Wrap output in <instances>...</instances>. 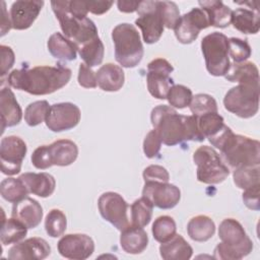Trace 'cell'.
I'll return each instance as SVG.
<instances>
[{"label": "cell", "mask_w": 260, "mask_h": 260, "mask_svg": "<svg viewBox=\"0 0 260 260\" xmlns=\"http://www.w3.org/2000/svg\"><path fill=\"white\" fill-rule=\"evenodd\" d=\"M10 28H12L10 15L6 10V5L4 1H1V37L5 36Z\"/></svg>", "instance_id": "f5cc1de1"}, {"label": "cell", "mask_w": 260, "mask_h": 260, "mask_svg": "<svg viewBox=\"0 0 260 260\" xmlns=\"http://www.w3.org/2000/svg\"><path fill=\"white\" fill-rule=\"evenodd\" d=\"M142 196L160 209L174 208L181 199L180 189L168 182H144Z\"/></svg>", "instance_id": "9a60e30c"}, {"label": "cell", "mask_w": 260, "mask_h": 260, "mask_svg": "<svg viewBox=\"0 0 260 260\" xmlns=\"http://www.w3.org/2000/svg\"><path fill=\"white\" fill-rule=\"evenodd\" d=\"M96 74V83L105 91H118L125 81V74L119 65L107 63L100 67Z\"/></svg>", "instance_id": "cb8c5ba5"}, {"label": "cell", "mask_w": 260, "mask_h": 260, "mask_svg": "<svg viewBox=\"0 0 260 260\" xmlns=\"http://www.w3.org/2000/svg\"><path fill=\"white\" fill-rule=\"evenodd\" d=\"M47 47L50 54L56 59L63 61H72L76 59V45L60 32H54L50 36L47 42Z\"/></svg>", "instance_id": "f1b7e54d"}, {"label": "cell", "mask_w": 260, "mask_h": 260, "mask_svg": "<svg viewBox=\"0 0 260 260\" xmlns=\"http://www.w3.org/2000/svg\"><path fill=\"white\" fill-rule=\"evenodd\" d=\"M174 71L172 64L164 59L156 58L148 63L146 83L149 93L158 100L167 99L170 88L174 85L171 73Z\"/></svg>", "instance_id": "8fae6325"}, {"label": "cell", "mask_w": 260, "mask_h": 260, "mask_svg": "<svg viewBox=\"0 0 260 260\" xmlns=\"http://www.w3.org/2000/svg\"><path fill=\"white\" fill-rule=\"evenodd\" d=\"M144 182L157 181V182H169L170 174L166 168L158 165H150L143 171Z\"/></svg>", "instance_id": "7dc6e473"}, {"label": "cell", "mask_w": 260, "mask_h": 260, "mask_svg": "<svg viewBox=\"0 0 260 260\" xmlns=\"http://www.w3.org/2000/svg\"><path fill=\"white\" fill-rule=\"evenodd\" d=\"M192 98V90L183 84H174L167 95V100L171 107L176 109H184L188 107Z\"/></svg>", "instance_id": "b9f144b4"}, {"label": "cell", "mask_w": 260, "mask_h": 260, "mask_svg": "<svg viewBox=\"0 0 260 260\" xmlns=\"http://www.w3.org/2000/svg\"><path fill=\"white\" fill-rule=\"evenodd\" d=\"M50 105L47 101H36L30 103L24 111V120L30 127H35L46 121L50 111Z\"/></svg>", "instance_id": "ab89813d"}, {"label": "cell", "mask_w": 260, "mask_h": 260, "mask_svg": "<svg viewBox=\"0 0 260 260\" xmlns=\"http://www.w3.org/2000/svg\"><path fill=\"white\" fill-rule=\"evenodd\" d=\"M0 56H1V70L0 75L3 77L8 73V71L12 68L15 62V55L13 50L5 45L0 46Z\"/></svg>", "instance_id": "681fc988"}, {"label": "cell", "mask_w": 260, "mask_h": 260, "mask_svg": "<svg viewBox=\"0 0 260 260\" xmlns=\"http://www.w3.org/2000/svg\"><path fill=\"white\" fill-rule=\"evenodd\" d=\"M19 178L28 192L39 197H49L55 191L56 181L49 173H24Z\"/></svg>", "instance_id": "7402d4cb"}, {"label": "cell", "mask_w": 260, "mask_h": 260, "mask_svg": "<svg viewBox=\"0 0 260 260\" xmlns=\"http://www.w3.org/2000/svg\"><path fill=\"white\" fill-rule=\"evenodd\" d=\"M0 193L4 200L15 203L27 197L29 192L20 178H6L0 184Z\"/></svg>", "instance_id": "836d02e7"}, {"label": "cell", "mask_w": 260, "mask_h": 260, "mask_svg": "<svg viewBox=\"0 0 260 260\" xmlns=\"http://www.w3.org/2000/svg\"><path fill=\"white\" fill-rule=\"evenodd\" d=\"M259 171V166L235 169L233 173L234 183L238 188L243 190L260 185Z\"/></svg>", "instance_id": "8d00e7d4"}, {"label": "cell", "mask_w": 260, "mask_h": 260, "mask_svg": "<svg viewBox=\"0 0 260 260\" xmlns=\"http://www.w3.org/2000/svg\"><path fill=\"white\" fill-rule=\"evenodd\" d=\"M57 249L64 258L85 260L94 252V242L85 234H68L58 241Z\"/></svg>", "instance_id": "e0dca14e"}, {"label": "cell", "mask_w": 260, "mask_h": 260, "mask_svg": "<svg viewBox=\"0 0 260 260\" xmlns=\"http://www.w3.org/2000/svg\"><path fill=\"white\" fill-rule=\"evenodd\" d=\"M77 80L78 84L84 88H94L98 85L96 74L92 71L91 67L84 63L79 64Z\"/></svg>", "instance_id": "c3c4849f"}, {"label": "cell", "mask_w": 260, "mask_h": 260, "mask_svg": "<svg viewBox=\"0 0 260 260\" xmlns=\"http://www.w3.org/2000/svg\"><path fill=\"white\" fill-rule=\"evenodd\" d=\"M221 240L213 251V258L220 260H240L253 250V242L243 225L235 218H224L218 228Z\"/></svg>", "instance_id": "277c9868"}, {"label": "cell", "mask_w": 260, "mask_h": 260, "mask_svg": "<svg viewBox=\"0 0 260 260\" xmlns=\"http://www.w3.org/2000/svg\"><path fill=\"white\" fill-rule=\"evenodd\" d=\"M27 147L18 136L10 135L2 138L0 142L1 171L4 175L13 176L20 172Z\"/></svg>", "instance_id": "4fadbf2b"}, {"label": "cell", "mask_w": 260, "mask_h": 260, "mask_svg": "<svg viewBox=\"0 0 260 260\" xmlns=\"http://www.w3.org/2000/svg\"><path fill=\"white\" fill-rule=\"evenodd\" d=\"M27 234V226L20 220L11 216V218L3 219L1 226L0 240L3 246L16 244L22 241Z\"/></svg>", "instance_id": "1f68e13d"}, {"label": "cell", "mask_w": 260, "mask_h": 260, "mask_svg": "<svg viewBox=\"0 0 260 260\" xmlns=\"http://www.w3.org/2000/svg\"><path fill=\"white\" fill-rule=\"evenodd\" d=\"M98 207L102 217L117 230L123 231L130 224L128 218L129 205L119 193H103L98 200Z\"/></svg>", "instance_id": "7c38bea8"}, {"label": "cell", "mask_w": 260, "mask_h": 260, "mask_svg": "<svg viewBox=\"0 0 260 260\" xmlns=\"http://www.w3.org/2000/svg\"><path fill=\"white\" fill-rule=\"evenodd\" d=\"M80 118L79 108L75 104L66 102L52 105L45 122L51 131L62 132L76 127Z\"/></svg>", "instance_id": "2e32d148"}, {"label": "cell", "mask_w": 260, "mask_h": 260, "mask_svg": "<svg viewBox=\"0 0 260 260\" xmlns=\"http://www.w3.org/2000/svg\"><path fill=\"white\" fill-rule=\"evenodd\" d=\"M252 50L247 41L239 38L229 39V57H231L235 63L245 62L250 58Z\"/></svg>", "instance_id": "7bdbcfd3"}, {"label": "cell", "mask_w": 260, "mask_h": 260, "mask_svg": "<svg viewBox=\"0 0 260 260\" xmlns=\"http://www.w3.org/2000/svg\"><path fill=\"white\" fill-rule=\"evenodd\" d=\"M208 26L210 24L206 13L201 8H193L180 16L174 31L181 44H191L198 38L199 32Z\"/></svg>", "instance_id": "5bb4252c"}, {"label": "cell", "mask_w": 260, "mask_h": 260, "mask_svg": "<svg viewBox=\"0 0 260 260\" xmlns=\"http://www.w3.org/2000/svg\"><path fill=\"white\" fill-rule=\"evenodd\" d=\"M71 75V70L59 63L56 66L14 69L9 73L7 81L13 88L34 95H45L65 86Z\"/></svg>", "instance_id": "6da1fadb"}, {"label": "cell", "mask_w": 260, "mask_h": 260, "mask_svg": "<svg viewBox=\"0 0 260 260\" xmlns=\"http://www.w3.org/2000/svg\"><path fill=\"white\" fill-rule=\"evenodd\" d=\"M67 226V219L65 213L60 209H52L46 216L45 230L46 233L52 238H58L62 236Z\"/></svg>", "instance_id": "f35d334b"}, {"label": "cell", "mask_w": 260, "mask_h": 260, "mask_svg": "<svg viewBox=\"0 0 260 260\" xmlns=\"http://www.w3.org/2000/svg\"><path fill=\"white\" fill-rule=\"evenodd\" d=\"M161 139L157 132L153 129L149 131L143 140V152L148 158L155 157L161 147Z\"/></svg>", "instance_id": "f6af8a7d"}, {"label": "cell", "mask_w": 260, "mask_h": 260, "mask_svg": "<svg viewBox=\"0 0 260 260\" xmlns=\"http://www.w3.org/2000/svg\"><path fill=\"white\" fill-rule=\"evenodd\" d=\"M208 140L219 149L222 159L233 170L256 167L260 164V142L244 135L235 134L226 125Z\"/></svg>", "instance_id": "3957f363"}, {"label": "cell", "mask_w": 260, "mask_h": 260, "mask_svg": "<svg viewBox=\"0 0 260 260\" xmlns=\"http://www.w3.org/2000/svg\"><path fill=\"white\" fill-rule=\"evenodd\" d=\"M158 8L162 16L165 27L174 29L181 16L177 4L172 1H158Z\"/></svg>", "instance_id": "ee69618b"}, {"label": "cell", "mask_w": 260, "mask_h": 260, "mask_svg": "<svg viewBox=\"0 0 260 260\" xmlns=\"http://www.w3.org/2000/svg\"><path fill=\"white\" fill-rule=\"evenodd\" d=\"M1 110V134L6 127L18 125L22 118V111L15 99L14 93L9 87H3L0 92Z\"/></svg>", "instance_id": "44dd1931"}, {"label": "cell", "mask_w": 260, "mask_h": 260, "mask_svg": "<svg viewBox=\"0 0 260 260\" xmlns=\"http://www.w3.org/2000/svg\"><path fill=\"white\" fill-rule=\"evenodd\" d=\"M115 59L122 67H136L143 57V46L136 27L130 23H120L112 30Z\"/></svg>", "instance_id": "5b68a950"}, {"label": "cell", "mask_w": 260, "mask_h": 260, "mask_svg": "<svg viewBox=\"0 0 260 260\" xmlns=\"http://www.w3.org/2000/svg\"><path fill=\"white\" fill-rule=\"evenodd\" d=\"M177 225L172 216L160 215L154 219L151 228L152 236L155 241L165 243L176 235Z\"/></svg>", "instance_id": "d590c367"}, {"label": "cell", "mask_w": 260, "mask_h": 260, "mask_svg": "<svg viewBox=\"0 0 260 260\" xmlns=\"http://www.w3.org/2000/svg\"><path fill=\"white\" fill-rule=\"evenodd\" d=\"M140 1H124L120 0L117 2V6L119 11L125 12V13H132L137 10V7L139 5Z\"/></svg>", "instance_id": "db71d44e"}, {"label": "cell", "mask_w": 260, "mask_h": 260, "mask_svg": "<svg viewBox=\"0 0 260 260\" xmlns=\"http://www.w3.org/2000/svg\"><path fill=\"white\" fill-rule=\"evenodd\" d=\"M113 3V1H86V7L88 12L101 15L109 11Z\"/></svg>", "instance_id": "816d5d0a"}, {"label": "cell", "mask_w": 260, "mask_h": 260, "mask_svg": "<svg viewBox=\"0 0 260 260\" xmlns=\"http://www.w3.org/2000/svg\"><path fill=\"white\" fill-rule=\"evenodd\" d=\"M150 121L161 142L168 146H174L188 140H204L198 129L197 118L194 115H179L170 106L159 105L153 108L150 114Z\"/></svg>", "instance_id": "7a4b0ae2"}, {"label": "cell", "mask_w": 260, "mask_h": 260, "mask_svg": "<svg viewBox=\"0 0 260 260\" xmlns=\"http://www.w3.org/2000/svg\"><path fill=\"white\" fill-rule=\"evenodd\" d=\"M192 115L195 117H200L207 113H216L217 104L213 96L207 93H197L195 94L189 105Z\"/></svg>", "instance_id": "60d3db41"}, {"label": "cell", "mask_w": 260, "mask_h": 260, "mask_svg": "<svg viewBox=\"0 0 260 260\" xmlns=\"http://www.w3.org/2000/svg\"><path fill=\"white\" fill-rule=\"evenodd\" d=\"M259 83H238L223 98L224 109L244 119L255 116L259 110Z\"/></svg>", "instance_id": "52a82bcc"}, {"label": "cell", "mask_w": 260, "mask_h": 260, "mask_svg": "<svg viewBox=\"0 0 260 260\" xmlns=\"http://www.w3.org/2000/svg\"><path fill=\"white\" fill-rule=\"evenodd\" d=\"M201 9L206 13L209 24L214 27L224 28L231 24L233 10L218 0L199 1Z\"/></svg>", "instance_id": "484cf974"}, {"label": "cell", "mask_w": 260, "mask_h": 260, "mask_svg": "<svg viewBox=\"0 0 260 260\" xmlns=\"http://www.w3.org/2000/svg\"><path fill=\"white\" fill-rule=\"evenodd\" d=\"M43 214L41 204L30 197H25L13 203L11 211V216L20 220L27 229L37 228L42 221Z\"/></svg>", "instance_id": "ffe728a7"}, {"label": "cell", "mask_w": 260, "mask_h": 260, "mask_svg": "<svg viewBox=\"0 0 260 260\" xmlns=\"http://www.w3.org/2000/svg\"><path fill=\"white\" fill-rule=\"evenodd\" d=\"M259 190H260V185H257V186L248 188L243 192L242 194L243 202L249 209H252V210L260 209Z\"/></svg>", "instance_id": "f907efd6"}, {"label": "cell", "mask_w": 260, "mask_h": 260, "mask_svg": "<svg viewBox=\"0 0 260 260\" xmlns=\"http://www.w3.org/2000/svg\"><path fill=\"white\" fill-rule=\"evenodd\" d=\"M49 152L53 166L67 167L76 160L78 147L70 139H59L49 145Z\"/></svg>", "instance_id": "d4e9b609"}, {"label": "cell", "mask_w": 260, "mask_h": 260, "mask_svg": "<svg viewBox=\"0 0 260 260\" xmlns=\"http://www.w3.org/2000/svg\"><path fill=\"white\" fill-rule=\"evenodd\" d=\"M225 79L238 83H259V71L252 62L233 63L224 75Z\"/></svg>", "instance_id": "4dcf8cb0"}, {"label": "cell", "mask_w": 260, "mask_h": 260, "mask_svg": "<svg viewBox=\"0 0 260 260\" xmlns=\"http://www.w3.org/2000/svg\"><path fill=\"white\" fill-rule=\"evenodd\" d=\"M30 159L32 166L39 170H46L53 166L50 157L49 145H41L37 147L34 150Z\"/></svg>", "instance_id": "bcb514c9"}, {"label": "cell", "mask_w": 260, "mask_h": 260, "mask_svg": "<svg viewBox=\"0 0 260 260\" xmlns=\"http://www.w3.org/2000/svg\"><path fill=\"white\" fill-rule=\"evenodd\" d=\"M231 23L236 29L245 35H255L260 28L259 10L248 8H237L232 12Z\"/></svg>", "instance_id": "4316f807"}, {"label": "cell", "mask_w": 260, "mask_h": 260, "mask_svg": "<svg viewBox=\"0 0 260 260\" xmlns=\"http://www.w3.org/2000/svg\"><path fill=\"white\" fill-rule=\"evenodd\" d=\"M193 160L197 166V180L201 183L219 184L230 175L228 166L210 146L202 145L198 147L193 153Z\"/></svg>", "instance_id": "9c48e42d"}, {"label": "cell", "mask_w": 260, "mask_h": 260, "mask_svg": "<svg viewBox=\"0 0 260 260\" xmlns=\"http://www.w3.org/2000/svg\"><path fill=\"white\" fill-rule=\"evenodd\" d=\"M159 254L164 260H188L192 257L193 249L181 236L175 235L165 243H160Z\"/></svg>", "instance_id": "83f0119b"}, {"label": "cell", "mask_w": 260, "mask_h": 260, "mask_svg": "<svg viewBox=\"0 0 260 260\" xmlns=\"http://www.w3.org/2000/svg\"><path fill=\"white\" fill-rule=\"evenodd\" d=\"M51 253V247L46 240L32 237L12 246L7 254L11 260H43Z\"/></svg>", "instance_id": "ac0fdd59"}, {"label": "cell", "mask_w": 260, "mask_h": 260, "mask_svg": "<svg viewBox=\"0 0 260 260\" xmlns=\"http://www.w3.org/2000/svg\"><path fill=\"white\" fill-rule=\"evenodd\" d=\"M51 6L63 34L76 45L77 49L99 37L98 28L90 18H78L70 13L67 0L52 1Z\"/></svg>", "instance_id": "8992f818"}, {"label": "cell", "mask_w": 260, "mask_h": 260, "mask_svg": "<svg viewBox=\"0 0 260 260\" xmlns=\"http://www.w3.org/2000/svg\"><path fill=\"white\" fill-rule=\"evenodd\" d=\"M197 123L200 133L204 138H209L216 134L224 126L222 116L216 113H207L197 117Z\"/></svg>", "instance_id": "74e56055"}, {"label": "cell", "mask_w": 260, "mask_h": 260, "mask_svg": "<svg viewBox=\"0 0 260 260\" xmlns=\"http://www.w3.org/2000/svg\"><path fill=\"white\" fill-rule=\"evenodd\" d=\"M136 11L139 17L135 20V24L141 29L143 41L146 44L156 43L165 28L158 1H140Z\"/></svg>", "instance_id": "30bf717a"}, {"label": "cell", "mask_w": 260, "mask_h": 260, "mask_svg": "<svg viewBox=\"0 0 260 260\" xmlns=\"http://www.w3.org/2000/svg\"><path fill=\"white\" fill-rule=\"evenodd\" d=\"M187 233L195 242H206L215 233L214 221L207 215H196L187 223Z\"/></svg>", "instance_id": "f546056e"}, {"label": "cell", "mask_w": 260, "mask_h": 260, "mask_svg": "<svg viewBox=\"0 0 260 260\" xmlns=\"http://www.w3.org/2000/svg\"><path fill=\"white\" fill-rule=\"evenodd\" d=\"M43 6L44 1L39 0H17L13 2L9 11L12 28L22 30L30 27Z\"/></svg>", "instance_id": "d6986e66"}, {"label": "cell", "mask_w": 260, "mask_h": 260, "mask_svg": "<svg viewBox=\"0 0 260 260\" xmlns=\"http://www.w3.org/2000/svg\"><path fill=\"white\" fill-rule=\"evenodd\" d=\"M78 54L83 63L89 67H94L103 62L105 55V47L100 37L85 43L78 49Z\"/></svg>", "instance_id": "d6a6232c"}, {"label": "cell", "mask_w": 260, "mask_h": 260, "mask_svg": "<svg viewBox=\"0 0 260 260\" xmlns=\"http://www.w3.org/2000/svg\"><path fill=\"white\" fill-rule=\"evenodd\" d=\"M131 210V224L138 226L147 225L152 217L153 205L145 197L136 199L130 206Z\"/></svg>", "instance_id": "e575fe53"}, {"label": "cell", "mask_w": 260, "mask_h": 260, "mask_svg": "<svg viewBox=\"0 0 260 260\" xmlns=\"http://www.w3.org/2000/svg\"><path fill=\"white\" fill-rule=\"evenodd\" d=\"M148 245V236L143 228L129 224L121 231L120 246L128 254H140Z\"/></svg>", "instance_id": "603a6c76"}, {"label": "cell", "mask_w": 260, "mask_h": 260, "mask_svg": "<svg viewBox=\"0 0 260 260\" xmlns=\"http://www.w3.org/2000/svg\"><path fill=\"white\" fill-rule=\"evenodd\" d=\"M201 51L209 74L224 76L231 65L228 37L218 31L205 36L201 41Z\"/></svg>", "instance_id": "ba28073f"}]
</instances>
